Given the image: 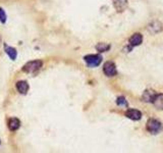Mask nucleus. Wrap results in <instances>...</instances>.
Here are the masks:
<instances>
[{"label": "nucleus", "mask_w": 163, "mask_h": 153, "mask_svg": "<svg viewBox=\"0 0 163 153\" xmlns=\"http://www.w3.org/2000/svg\"><path fill=\"white\" fill-rule=\"evenodd\" d=\"M4 52L7 54V56L10 58L11 60H15L17 57V51L14 47L7 45V44H4Z\"/></svg>", "instance_id": "10"}, {"label": "nucleus", "mask_w": 163, "mask_h": 153, "mask_svg": "<svg viewBox=\"0 0 163 153\" xmlns=\"http://www.w3.org/2000/svg\"><path fill=\"white\" fill-rule=\"evenodd\" d=\"M113 5L117 11H123L127 7V0H113Z\"/></svg>", "instance_id": "11"}, {"label": "nucleus", "mask_w": 163, "mask_h": 153, "mask_svg": "<svg viewBox=\"0 0 163 153\" xmlns=\"http://www.w3.org/2000/svg\"><path fill=\"white\" fill-rule=\"evenodd\" d=\"M6 20H7V15H6V12H5V10L2 7H0V22H1L2 24H5L6 23Z\"/></svg>", "instance_id": "15"}, {"label": "nucleus", "mask_w": 163, "mask_h": 153, "mask_svg": "<svg viewBox=\"0 0 163 153\" xmlns=\"http://www.w3.org/2000/svg\"><path fill=\"white\" fill-rule=\"evenodd\" d=\"M156 95H157V92L154 90H146L142 95V100L147 103H153Z\"/></svg>", "instance_id": "6"}, {"label": "nucleus", "mask_w": 163, "mask_h": 153, "mask_svg": "<svg viewBox=\"0 0 163 153\" xmlns=\"http://www.w3.org/2000/svg\"><path fill=\"white\" fill-rule=\"evenodd\" d=\"M42 65H43L42 60H40V59L31 60V61L27 62L24 65L23 72L27 73V74H35V73H37L41 68H42Z\"/></svg>", "instance_id": "1"}, {"label": "nucleus", "mask_w": 163, "mask_h": 153, "mask_svg": "<svg viewBox=\"0 0 163 153\" xmlns=\"http://www.w3.org/2000/svg\"><path fill=\"white\" fill-rule=\"evenodd\" d=\"M116 104L118 105V106H122V107H127V106H129V103H127L126 99V98H124L123 96L117 97Z\"/></svg>", "instance_id": "14"}, {"label": "nucleus", "mask_w": 163, "mask_h": 153, "mask_svg": "<svg viewBox=\"0 0 163 153\" xmlns=\"http://www.w3.org/2000/svg\"><path fill=\"white\" fill-rule=\"evenodd\" d=\"M7 127H8L9 131H11V132H15V131H17L18 129H20L21 120H18L17 117H11V119L8 120Z\"/></svg>", "instance_id": "8"}, {"label": "nucleus", "mask_w": 163, "mask_h": 153, "mask_svg": "<svg viewBox=\"0 0 163 153\" xmlns=\"http://www.w3.org/2000/svg\"><path fill=\"white\" fill-rule=\"evenodd\" d=\"M103 72L105 76H114L117 75V69L115 63L112 61H106L103 65Z\"/></svg>", "instance_id": "4"}, {"label": "nucleus", "mask_w": 163, "mask_h": 153, "mask_svg": "<svg viewBox=\"0 0 163 153\" xmlns=\"http://www.w3.org/2000/svg\"><path fill=\"white\" fill-rule=\"evenodd\" d=\"M126 116L132 120H140L142 119V112L135 108H130L126 111Z\"/></svg>", "instance_id": "5"}, {"label": "nucleus", "mask_w": 163, "mask_h": 153, "mask_svg": "<svg viewBox=\"0 0 163 153\" xmlns=\"http://www.w3.org/2000/svg\"><path fill=\"white\" fill-rule=\"evenodd\" d=\"M0 144H1V142H0Z\"/></svg>", "instance_id": "16"}, {"label": "nucleus", "mask_w": 163, "mask_h": 153, "mask_svg": "<svg viewBox=\"0 0 163 153\" xmlns=\"http://www.w3.org/2000/svg\"><path fill=\"white\" fill-rule=\"evenodd\" d=\"M146 129L150 134H152V135H156V134H158L162 130V124L159 122L158 120L150 119L148 122H147Z\"/></svg>", "instance_id": "3"}, {"label": "nucleus", "mask_w": 163, "mask_h": 153, "mask_svg": "<svg viewBox=\"0 0 163 153\" xmlns=\"http://www.w3.org/2000/svg\"><path fill=\"white\" fill-rule=\"evenodd\" d=\"M110 45L107 43H98L97 45H96V49H97V51H99V52H106V51H108L110 49Z\"/></svg>", "instance_id": "13"}, {"label": "nucleus", "mask_w": 163, "mask_h": 153, "mask_svg": "<svg viewBox=\"0 0 163 153\" xmlns=\"http://www.w3.org/2000/svg\"><path fill=\"white\" fill-rule=\"evenodd\" d=\"M153 104H154L158 109H163V94L157 93L154 101H153Z\"/></svg>", "instance_id": "12"}, {"label": "nucleus", "mask_w": 163, "mask_h": 153, "mask_svg": "<svg viewBox=\"0 0 163 153\" xmlns=\"http://www.w3.org/2000/svg\"><path fill=\"white\" fill-rule=\"evenodd\" d=\"M15 87H17V90L18 93L25 95L28 93L29 89H30V86H29L27 81H18L17 84H15Z\"/></svg>", "instance_id": "9"}, {"label": "nucleus", "mask_w": 163, "mask_h": 153, "mask_svg": "<svg viewBox=\"0 0 163 153\" xmlns=\"http://www.w3.org/2000/svg\"><path fill=\"white\" fill-rule=\"evenodd\" d=\"M84 60L89 68H97L102 62V56L100 54H88L84 56Z\"/></svg>", "instance_id": "2"}, {"label": "nucleus", "mask_w": 163, "mask_h": 153, "mask_svg": "<svg viewBox=\"0 0 163 153\" xmlns=\"http://www.w3.org/2000/svg\"><path fill=\"white\" fill-rule=\"evenodd\" d=\"M142 42H143V36H142V34L135 33L132 37L130 38L129 45H130L132 47H136V46L141 45V44H142Z\"/></svg>", "instance_id": "7"}]
</instances>
